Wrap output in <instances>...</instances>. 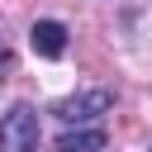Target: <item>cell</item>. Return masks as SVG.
Returning <instances> with one entry per match:
<instances>
[{"label": "cell", "mask_w": 152, "mask_h": 152, "mask_svg": "<svg viewBox=\"0 0 152 152\" xmlns=\"http://www.w3.org/2000/svg\"><path fill=\"white\" fill-rule=\"evenodd\" d=\"M38 138H43V128H38V109L28 100H19L0 114V152H38Z\"/></svg>", "instance_id": "obj_1"}, {"label": "cell", "mask_w": 152, "mask_h": 152, "mask_svg": "<svg viewBox=\"0 0 152 152\" xmlns=\"http://www.w3.org/2000/svg\"><path fill=\"white\" fill-rule=\"evenodd\" d=\"M109 109H114V90H109V86H90V90H76V95H66V100L52 104V114H57L66 128H86L90 119H100V114H109Z\"/></svg>", "instance_id": "obj_2"}, {"label": "cell", "mask_w": 152, "mask_h": 152, "mask_svg": "<svg viewBox=\"0 0 152 152\" xmlns=\"http://www.w3.org/2000/svg\"><path fill=\"white\" fill-rule=\"evenodd\" d=\"M66 38H71V28H66L62 19H33V28H28V48H33L43 62H57V57L66 52Z\"/></svg>", "instance_id": "obj_3"}, {"label": "cell", "mask_w": 152, "mask_h": 152, "mask_svg": "<svg viewBox=\"0 0 152 152\" xmlns=\"http://www.w3.org/2000/svg\"><path fill=\"white\" fill-rule=\"evenodd\" d=\"M104 147H109L104 128H66L57 138V152H104Z\"/></svg>", "instance_id": "obj_4"}, {"label": "cell", "mask_w": 152, "mask_h": 152, "mask_svg": "<svg viewBox=\"0 0 152 152\" xmlns=\"http://www.w3.org/2000/svg\"><path fill=\"white\" fill-rule=\"evenodd\" d=\"M10 66H14V52H10V43H5V38H0V81H5V76H10Z\"/></svg>", "instance_id": "obj_5"}]
</instances>
